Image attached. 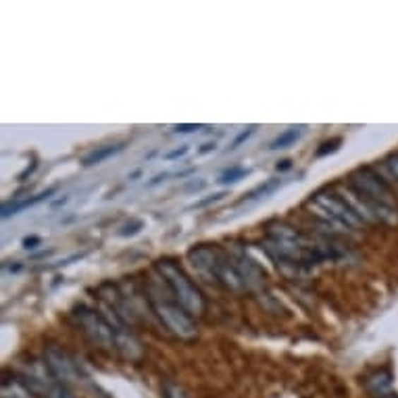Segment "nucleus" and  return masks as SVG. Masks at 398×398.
<instances>
[{
  "label": "nucleus",
  "instance_id": "nucleus-1",
  "mask_svg": "<svg viewBox=\"0 0 398 398\" xmlns=\"http://www.w3.org/2000/svg\"><path fill=\"white\" fill-rule=\"evenodd\" d=\"M351 192L371 211L378 222H398L392 188L373 167H361L354 171L351 176Z\"/></svg>",
  "mask_w": 398,
  "mask_h": 398
},
{
  "label": "nucleus",
  "instance_id": "nucleus-2",
  "mask_svg": "<svg viewBox=\"0 0 398 398\" xmlns=\"http://www.w3.org/2000/svg\"><path fill=\"white\" fill-rule=\"evenodd\" d=\"M146 303L150 307V313L159 319V323L171 336H176L177 340L192 342V340L198 338V330H196L194 317L177 303L167 286L163 290L159 284L148 282L146 284Z\"/></svg>",
  "mask_w": 398,
  "mask_h": 398
},
{
  "label": "nucleus",
  "instance_id": "nucleus-3",
  "mask_svg": "<svg viewBox=\"0 0 398 398\" xmlns=\"http://www.w3.org/2000/svg\"><path fill=\"white\" fill-rule=\"evenodd\" d=\"M155 271L165 282L169 292L174 294L177 303L188 310L194 319L203 317L207 310V298L200 292V288L192 282V277L183 271V267L174 259H159L155 263Z\"/></svg>",
  "mask_w": 398,
  "mask_h": 398
},
{
  "label": "nucleus",
  "instance_id": "nucleus-4",
  "mask_svg": "<svg viewBox=\"0 0 398 398\" xmlns=\"http://www.w3.org/2000/svg\"><path fill=\"white\" fill-rule=\"evenodd\" d=\"M73 321L84 332L92 344H96L102 351H115V334L104 315L98 309H92L88 305H76L71 310Z\"/></svg>",
  "mask_w": 398,
  "mask_h": 398
},
{
  "label": "nucleus",
  "instance_id": "nucleus-5",
  "mask_svg": "<svg viewBox=\"0 0 398 398\" xmlns=\"http://www.w3.org/2000/svg\"><path fill=\"white\" fill-rule=\"evenodd\" d=\"M310 203H313L321 213H325V219H327V222L338 223V225H342L344 229H358V227L365 225V219L358 215V211L354 209L346 198H342V196H338V194H332V192H317V194L310 198Z\"/></svg>",
  "mask_w": 398,
  "mask_h": 398
},
{
  "label": "nucleus",
  "instance_id": "nucleus-6",
  "mask_svg": "<svg viewBox=\"0 0 398 398\" xmlns=\"http://www.w3.org/2000/svg\"><path fill=\"white\" fill-rule=\"evenodd\" d=\"M44 363L48 365L50 373L65 386H71L80 382V369L78 363L59 346H48L44 351Z\"/></svg>",
  "mask_w": 398,
  "mask_h": 398
},
{
  "label": "nucleus",
  "instance_id": "nucleus-7",
  "mask_svg": "<svg viewBox=\"0 0 398 398\" xmlns=\"http://www.w3.org/2000/svg\"><path fill=\"white\" fill-rule=\"evenodd\" d=\"M231 259H234V265L238 269V273H240L242 279H244L246 290L255 292V290H259V288L265 286V271L261 269V265H259L253 257H248L246 251H236V253H231Z\"/></svg>",
  "mask_w": 398,
  "mask_h": 398
},
{
  "label": "nucleus",
  "instance_id": "nucleus-8",
  "mask_svg": "<svg viewBox=\"0 0 398 398\" xmlns=\"http://www.w3.org/2000/svg\"><path fill=\"white\" fill-rule=\"evenodd\" d=\"M365 390L373 398H388L392 397V373L388 369L373 371L365 380Z\"/></svg>",
  "mask_w": 398,
  "mask_h": 398
},
{
  "label": "nucleus",
  "instance_id": "nucleus-9",
  "mask_svg": "<svg viewBox=\"0 0 398 398\" xmlns=\"http://www.w3.org/2000/svg\"><path fill=\"white\" fill-rule=\"evenodd\" d=\"M54 192H56L54 188H48L46 192H40V194H36V196H32V198H25V200H19V203H8V205H4V207H2V219H8L11 215H17V213H21L23 209H30V207L42 203L46 198H50Z\"/></svg>",
  "mask_w": 398,
  "mask_h": 398
},
{
  "label": "nucleus",
  "instance_id": "nucleus-10",
  "mask_svg": "<svg viewBox=\"0 0 398 398\" xmlns=\"http://www.w3.org/2000/svg\"><path fill=\"white\" fill-rule=\"evenodd\" d=\"M123 148H126V142H119V144H109V146H100V148L92 150L88 157L84 159V167H94V165H98V163L107 161L109 157H113V155L121 152Z\"/></svg>",
  "mask_w": 398,
  "mask_h": 398
},
{
  "label": "nucleus",
  "instance_id": "nucleus-11",
  "mask_svg": "<svg viewBox=\"0 0 398 398\" xmlns=\"http://www.w3.org/2000/svg\"><path fill=\"white\" fill-rule=\"evenodd\" d=\"M279 186H284V179H279V177H269L265 179L263 183H259L255 190H251L246 196H244V200H257V198H265L269 194H273Z\"/></svg>",
  "mask_w": 398,
  "mask_h": 398
},
{
  "label": "nucleus",
  "instance_id": "nucleus-12",
  "mask_svg": "<svg viewBox=\"0 0 398 398\" xmlns=\"http://www.w3.org/2000/svg\"><path fill=\"white\" fill-rule=\"evenodd\" d=\"M303 126H298V128H290V130H286V132H282L271 144H269V150H282V148H288V146H292L301 135H303Z\"/></svg>",
  "mask_w": 398,
  "mask_h": 398
},
{
  "label": "nucleus",
  "instance_id": "nucleus-13",
  "mask_svg": "<svg viewBox=\"0 0 398 398\" xmlns=\"http://www.w3.org/2000/svg\"><path fill=\"white\" fill-rule=\"evenodd\" d=\"M2 398H36L19 380L17 382H8V380H4V384H2Z\"/></svg>",
  "mask_w": 398,
  "mask_h": 398
},
{
  "label": "nucleus",
  "instance_id": "nucleus-14",
  "mask_svg": "<svg viewBox=\"0 0 398 398\" xmlns=\"http://www.w3.org/2000/svg\"><path fill=\"white\" fill-rule=\"evenodd\" d=\"M42 398H76V397H73V392L69 390V386H65V384H61L59 380H54V382L48 386V390H46V394Z\"/></svg>",
  "mask_w": 398,
  "mask_h": 398
},
{
  "label": "nucleus",
  "instance_id": "nucleus-15",
  "mask_svg": "<svg viewBox=\"0 0 398 398\" xmlns=\"http://www.w3.org/2000/svg\"><path fill=\"white\" fill-rule=\"evenodd\" d=\"M246 176H251V169H244V167H231L227 171H223L222 177L217 179L219 183H236L240 179H244Z\"/></svg>",
  "mask_w": 398,
  "mask_h": 398
},
{
  "label": "nucleus",
  "instance_id": "nucleus-16",
  "mask_svg": "<svg viewBox=\"0 0 398 398\" xmlns=\"http://www.w3.org/2000/svg\"><path fill=\"white\" fill-rule=\"evenodd\" d=\"M142 227H144V222H142V219H132L130 223H126V225L119 227L117 236H121V238H130V236H135Z\"/></svg>",
  "mask_w": 398,
  "mask_h": 398
},
{
  "label": "nucleus",
  "instance_id": "nucleus-17",
  "mask_svg": "<svg viewBox=\"0 0 398 398\" xmlns=\"http://www.w3.org/2000/svg\"><path fill=\"white\" fill-rule=\"evenodd\" d=\"M340 144H342V138H332V140L323 142L321 148H317V157L321 159V157H327V155L336 152V150L340 148Z\"/></svg>",
  "mask_w": 398,
  "mask_h": 398
},
{
  "label": "nucleus",
  "instance_id": "nucleus-18",
  "mask_svg": "<svg viewBox=\"0 0 398 398\" xmlns=\"http://www.w3.org/2000/svg\"><path fill=\"white\" fill-rule=\"evenodd\" d=\"M163 398H190V397H188V392H186L179 384L167 382L165 388H163Z\"/></svg>",
  "mask_w": 398,
  "mask_h": 398
},
{
  "label": "nucleus",
  "instance_id": "nucleus-19",
  "mask_svg": "<svg viewBox=\"0 0 398 398\" xmlns=\"http://www.w3.org/2000/svg\"><path fill=\"white\" fill-rule=\"evenodd\" d=\"M253 133H255V126H251V128H246V130H242V132H240V133H238V135H236V140L231 142V146H229V150H234V148H238V146H240L242 142H246V140H248V138H251Z\"/></svg>",
  "mask_w": 398,
  "mask_h": 398
},
{
  "label": "nucleus",
  "instance_id": "nucleus-20",
  "mask_svg": "<svg viewBox=\"0 0 398 398\" xmlns=\"http://www.w3.org/2000/svg\"><path fill=\"white\" fill-rule=\"evenodd\" d=\"M386 167H388V171H390L392 177L398 181V155H390V157L386 159Z\"/></svg>",
  "mask_w": 398,
  "mask_h": 398
},
{
  "label": "nucleus",
  "instance_id": "nucleus-21",
  "mask_svg": "<svg viewBox=\"0 0 398 398\" xmlns=\"http://www.w3.org/2000/svg\"><path fill=\"white\" fill-rule=\"evenodd\" d=\"M223 196H225V192H217V194H213V196H209V198H205V200L192 205V209H196V207L200 209V207H207V205H211V203H217V200H222Z\"/></svg>",
  "mask_w": 398,
  "mask_h": 398
},
{
  "label": "nucleus",
  "instance_id": "nucleus-22",
  "mask_svg": "<svg viewBox=\"0 0 398 398\" xmlns=\"http://www.w3.org/2000/svg\"><path fill=\"white\" fill-rule=\"evenodd\" d=\"M38 244H42V238H40V236H30V238L23 240V248H25V251H34Z\"/></svg>",
  "mask_w": 398,
  "mask_h": 398
},
{
  "label": "nucleus",
  "instance_id": "nucleus-23",
  "mask_svg": "<svg viewBox=\"0 0 398 398\" xmlns=\"http://www.w3.org/2000/svg\"><path fill=\"white\" fill-rule=\"evenodd\" d=\"M203 126H198V123H181V126H177L174 132L176 133H190V132H198Z\"/></svg>",
  "mask_w": 398,
  "mask_h": 398
},
{
  "label": "nucleus",
  "instance_id": "nucleus-24",
  "mask_svg": "<svg viewBox=\"0 0 398 398\" xmlns=\"http://www.w3.org/2000/svg\"><path fill=\"white\" fill-rule=\"evenodd\" d=\"M188 150H190V148H188V144H183V146H179V148H176V150L167 152V155H165V159H167V161H174V159H179V157H183V155H186Z\"/></svg>",
  "mask_w": 398,
  "mask_h": 398
},
{
  "label": "nucleus",
  "instance_id": "nucleus-25",
  "mask_svg": "<svg viewBox=\"0 0 398 398\" xmlns=\"http://www.w3.org/2000/svg\"><path fill=\"white\" fill-rule=\"evenodd\" d=\"M213 150H215V142H207V144H203V148H198V155H207Z\"/></svg>",
  "mask_w": 398,
  "mask_h": 398
},
{
  "label": "nucleus",
  "instance_id": "nucleus-26",
  "mask_svg": "<svg viewBox=\"0 0 398 398\" xmlns=\"http://www.w3.org/2000/svg\"><path fill=\"white\" fill-rule=\"evenodd\" d=\"M290 167H292V161H288V159H286V161H279V163L275 165L277 171H288Z\"/></svg>",
  "mask_w": 398,
  "mask_h": 398
},
{
  "label": "nucleus",
  "instance_id": "nucleus-27",
  "mask_svg": "<svg viewBox=\"0 0 398 398\" xmlns=\"http://www.w3.org/2000/svg\"><path fill=\"white\" fill-rule=\"evenodd\" d=\"M165 177H167V174H161V176H157V177H155V179H152V181H148V183H146V186H148V188H152V186H157V183H161V181H163V179H165Z\"/></svg>",
  "mask_w": 398,
  "mask_h": 398
},
{
  "label": "nucleus",
  "instance_id": "nucleus-28",
  "mask_svg": "<svg viewBox=\"0 0 398 398\" xmlns=\"http://www.w3.org/2000/svg\"><path fill=\"white\" fill-rule=\"evenodd\" d=\"M36 167H38V165H36V161H34V165H32V167H28V169H25V171H23L21 176H19V179H25V177L30 176V174H32V171L36 169Z\"/></svg>",
  "mask_w": 398,
  "mask_h": 398
},
{
  "label": "nucleus",
  "instance_id": "nucleus-29",
  "mask_svg": "<svg viewBox=\"0 0 398 398\" xmlns=\"http://www.w3.org/2000/svg\"><path fill=\"white\" fill-rule=\"evenodd\" d=\"M397 397H398V394H397ZM397 397H394V394H392V397H388V398H397Z\"/></svg>",
  "mask_w": 398,
  "mask_h": 398
}]
</instances>
